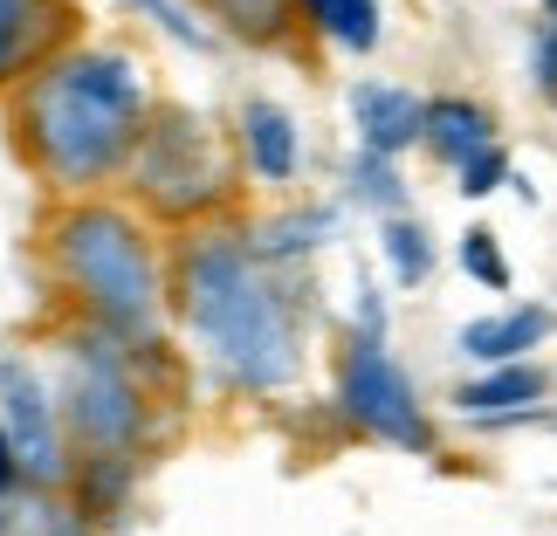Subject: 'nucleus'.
<instances>
[{
    "mask_svg": "<svg viewBox=\"0 0 557 536\" xmlns=\"http://www.w3.org/2000/svg\"><path fill=\"white\" fill-rule=\"evenodd\" d=\"M152 83L132 49H62L14 103L21 152L55 192H90L132 173V152L152 124Z\"/></svg>",
    "mask_w": 557,
    "mask_h": 536,
    "instance_id": "nucleus-1",
    "label": "nucleus"
},
{
    "mask_svg": "<svg viewBox=\"0 0 557 536\" xmlns=\"http://www.w3.org/2000/svg\"><path fill=\"white\" fill-rule=\"evenodd\" d=\"M173 310L242 392H283L304 364L296 310L269 283V262L255 254L248 234H221V227L186 234L173 254Z\"/></svg>",
    "mask_w": 557,
    "mask_h": 536,
    "instance_id": "nucleus-2",
    "label": "nucleus"
},
{
    "mask_svg": "<svg viewBox=\"0 0 557 536\" xmlns=\"http://www.w3.org/2000/svg\"><path fill=\"white\" fill-rule=\"evenodd\" d=\"M49 254H55L62 283L76 289V303L97 316V331L159 351V324H165V296L173 289L159 275V254L145 241L138 213L103 207V200H76L49 227Z\"/></svg>",
    "mask_w": 557,
    "mask_h": 536,
    "instance_id": "nucleus-3",
    "label": "nucleus"
},
{
    "mask_svg": "<svg viewBox=\"0 0 557 536\" xmlns=\"http://www.w3.org/2000/svg\"><path fill=\"white\" fill-rule=\"evenodd\" d=\"M132 186L159 221H207L213 207L234 200V159L200 111L159 103L132 152Z\"/></svg>",
    "mask_w": 557,
    "mask_h": 536,
    "instance_id": "nucleus-4",
    "label": "nucleus"
},
{
    "mask_svg": "<svg viewBox=\"0 0 557 536\" xmlns=\"http://www.w3.org/2000/svg\"><path fill=\"white\" fill-rule=\"evenodd\" d=\"M62 420L90 454L132 461V447L145 434V392L132 378V351L111 331H90L62 351Z\"/></svg>",
    "mask_w": 557,
    "mask_h": 536,
    "instance_id": "nucleus-5",
    "label": "nucleus"
},
{
    "mask_svg": "<svg viewBox=\"0 0 557 536\" xmlns=\"http://www.w3.org/2000/svg\"><path fill=\"white\" fill-rule=\"evenodd\" d=\"M337 406L358 434L399 447V454H434V420H426L413 378L399 372V358L385 351V337L351 331L345 358H337Z\"/></svg>",
    "mask_w": 557,
    "mask_h": 536,
    "instance_id": "nucleus-6",
    "label": "nucleus"
},
{
    "mask_svg": "<svg viewBox=\"0 0 557 536\" xmlns=\"http://www.w3.org/2000/svg\"><path fill=\"white\" fill-rule=\"evenodd\" d=\"M0 434L14 447V468L35 496H55L62 475H70V454H62V426H55V406L41 392L35 364L21 351H0Z\"/></svg>",
    "mask_w": 557,
    "mask_h": 536,
    "instance_id": "nucleus-7",
    "label": "nucleus"
},
{
    "mask_svg": "<svg viewBox=\"0 0 557 536\" xmlns=\"http://www.w3.org/2000/svg\"><path fill=\"white\" fill-rule=\"evenodd\" d=\"M76 8L70 0H0V90L8 83H35L70 41Z\"/></svg>",
    "mask_w": 557,
    "mask_h": 536,
    "instance_id": "nucleus-8",
    "label": "nucleus"
},
{
    "mask_svg": "<svg viewBox=\"0 0 557 536\" xmlns=\"http://www.w3.org/2000/svg\"><path fill=\"white\" fill-rule=\"evenodd\" d=\"M544 392H550L544 364H496V372L455 385V413L475 426H530L544 420Z\"/></svg>",
    "mask_w": 557,
    "mask_h": 536,
    "instance_id": "nucleus-9",
    "label": "nucleus"
},
{
    "mask_svg": "<svg viewBox=\"0 0 557 536\" xmlns=\"http://www.w3.org/2000/svg\"><path fill=\"white\" fill-rule=\"evenodd\" d=\"M351 124H358V152H379V159H399L426 145V103L399 83H358L351 90Z\"/></svg>",
    "mask_w": 557,
    "mask_h": 536,
    "instance_id": "nucleus-10",
    "label": "nucleus"
},
{
    "mask_svg": "<svg viewBox=\"0 0 557 536\" xmlns=\"http://www.w3.org/2000/svg\"><path fill=\"white\" fill-rule=\"evenodd\" d=\"M550 331H557V316H550L544 303H509V310H496V316H475V324H461L455 351L496 372V364H530V351H537Z\"/></svg>",
    "mask_w": 557,
    "mask_h": 536,
    "instance_id": "nucleus-11",
    "label": "nucleus"
},
{
    "mask_svg": "<svg viewBox=\"0 0 557 536\" xmlns=\"http://www.w3.org/2000/svg\"><path fill=\"white\" fill-rule=\"evenodd\" d=\"M234 138H242V159L255 179L269 186H289L296 179V117L269 97H248L242 117H234Z\"/></svg>",
    "mask_w": 557,
    "mask_h": 536,
    "instance_id": "nucleus-12",
    "label": "nucleus"
},
{
    "mask_svg": "<svg viewBox=\"0 0 557 536\" xmlns=\"http://www.w3.org/2000/svg\"><path fill=\"white\" fill-rule=\"evenodd\" d=\"M496 145V117H488V103L475 97H434L426 103V152L447 159L461 173L475 152H488Z\"/></svg>",
    "mask_w": 557,
    "mask_h": 536,
    "instance_id": "nucleus-13",
    "label": "nucleus"
},
{
    "mask_svg": "<svg viewBox=\"0 0 557 536\" xmlns=\"http://www.w3.org/2000/svg\"><path fill=\"white\" fill-rule=\"evenodd\" d=\"M331 234H337L331 207H289V213H275V221L255 227V254H262V262H296V254H310L317 241H331Z\"/></svg>",
    "mask_w": 557,
    "mask_h": 536,
    "instance_id": "nucleus-14",
    "label": "nucleus"
},
{
    "mask_svg": "<svg viewBox=\"0 0 557 536\" xmlns=\"http://www.w3.org/2000/svg\"><path fill=\"white\" fill-rule=\"evenodd\" d=\"M200 8L221 21L227 35L255 41V49H275V41L296 28V0H200Z\"/></svg>",
    "mask_w": 557,
    "mask_h": 536,
    "instance_id": "nucleus-15",
    "label": "nucleus"
},
{
    "mask_svg": "<svg viewBox=\"0 0 557 536\" xmlns=\"http://www.w3.org/2000/svg\"><path fill=\"white\" fill-rule=\"evenodd\" d=\"M138 482V461H117V454H90L83 461V488H76V516L83 523H117L124 516V496Z\"/></svg>",
    "mask_w": 557,
    "mask_h": 536,
    "instance_id": "nucleus-16",
    "label": "nucleus"
},
{
    "mask_svg": "<svg viewBox=\"0 0 557 536\" xmlns=\"http://www.w3.org/2000/svg\"><path fill=\"white\" fill-rule=\"evenodd\" d=\"M379 248H385V269H393L399 289H420L426 275H434V234H426L413 213H393V221L379 227Z\"/></svg>",
    "mask_w": 557,
    "mask_h": 536,
    "instance_id": "nucleus-17",
    "label": "nucleus"
},
{
    "mask_svg": "<svg viewBox=\"0 0 557 536\" xmlns=\"http://www.w3.org/2000/svg\"><path fill=\"white\" fill-rule=\"evenodd\" d=\"M304 14H310L317 35L337 41V49H351V55L379 49V0H304Z\"/></svg>",
    "mask_w": 557,
    "mask_h": 536,
    "instance_id": "nucleus-18",
    "label": "nucleus"
},
{
    "mask_svg": "<svg viewBox=\"0 0 557 536\" xmlns=\"http://www.w3.org/2000/svg\"><path fill=\"white\" fill-rule=\"evenodd\" d=\"M351 200H366V207H379L385 221L406 207V179H399V165L393 159H379V152H358L351 159Z\"/></svg>",
    "mask_w": 557,
    "mask_h": 536,
    "instance_id": "nucleus-19",
    "label": "nucleus"
},
{
    "mask_svg": "<svg viewBox=\"0 0 557 536\" xmlns=\"http://www.w3.org/2000/svg\"><path fill=\"white\" fill-rule=\"evenodd\" d=\"M461 269L475 275L482 289H509V262H503V241H496V227H468L461 234Z\"/></svg>",
    "mask_w": 557,
    "mask_h": 536,
    "instance_id": "nucleus-20",
    "label": "nucleus"
},
{
    "mask_svg": "<svg viewBox=\"0 0 557 536\" xmlns=\"http://www.w3.org/2000/svg\"><path fill=\"white\" fill-rule=\"evenodd\" d=\"M8 536H90V523H83L76 509H62V502H49V496H35V502H28V516H14V523H8Z\"/></svg>",
    "mask_w": 557,
    "mask_h": 536,
    "instance_id": "nucleus-21",
    "label": "nucleus"
},
{
    "mask_svg": "<svg viewBox=\"0 0 557 536\" xmlns=\"http://www.w3.org/2000/svg\"><path fill=\"white\" fill-rule=\"evenodd\" d=\"M455 179H461V186H455L461 200H488V192H503L517 173H509V152H503V145H488V152H475V159H468Z\"/></svg>",
    "mask_w": 557,
    "mask_h": 536,
    "instance_id": "nucleus-22",
    "label": "nucleus"
},
{
    "mask_svg": "<svg viewBox=\"0 0 557 536\" xmlns=\"http://www.w3.org/2000/svg\"><path fill=\"white\" fill-rule=\"evenodd\" d=\"M530 76H537L544 103H557V21H537V35H530Z\"/></svg>",
    "mask_w": 557,
    "mask_h": 536,
    "instance_id": "nucleus-23",
    "label": "nucleus"
},
{
    "mask_svg": "<svg viewBox=\"0 0 557 536\" xmlns=\"http://www.w3.org/2000/svg\"><path fill=\"white\" fill-rule=\"evenodd\" d=\"M21 482V468H14V447H8V434H0V529H8V488Z\"/></svg>",
    "mask_w": 557,
    "mask_h": 536,
    "instance_id": "nucleus-24",
    "label": "nucleus"
},
{
    "mask_svg": "<svg viewBox=\"0 0 557 536\" xmlns=\"http://www.w3.org/2000/svg\"><path fill=\"white\" fill-rule=\"evenodd\" d=\"M544 21H557V0H544Z\"/></svg>",
    "mask_w": 557,
    "mask_h": 536,
    "instance_id": "nucleus-25",
    "label": "nucleus"
}]
</instances>
